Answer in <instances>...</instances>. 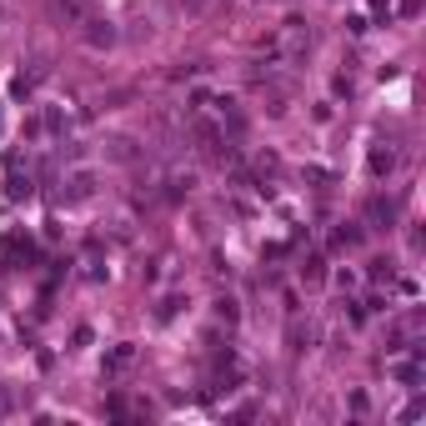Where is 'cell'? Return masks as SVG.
<instances>
[{"mask_svg": "<svg viewBox=\"0 0 426 426\" xmlns=\"http://www.w3.org/2000/svg\"><path fill=\"white\" fill-rule=\"evenodd\" d=\"M391 166H397V150H391V145L381 150V145H376V150H371V176H391Z\"/></svg>", "mask_w": 426, "mask_h": 426, "instance_id": "obj_1", "label": "cell"}, {"mask_svg": "<svg viewBox=\"0 0 426 426\" xmlns=\"http://www.w3.org/2000/svg\"><path fill=\"white\" fill-rule=\"evenodd\" d=\"M301 276H306V281H311V286H316V281H321V276H326V271H321V256H311V261H306V266H301Z\"/></svg>", "mask_w": 426, "mask_h": 426, "instance_id": "obj_2", "label": "cell"}, {"mask_svg": "<svg viewBox=\"0 0 426 426\" xmlns=\"http://www.w3.org/2000/svg\"><path fill=\"white\" fill-rule=\"evenodd\" d=\"M356 241H361L356 226H341V231H336V246H356Z\"/></svg>", "mask_w": 426, "mask_h": 426, "instance_id": "obj_3", "label": "cell"}]
</instances>
